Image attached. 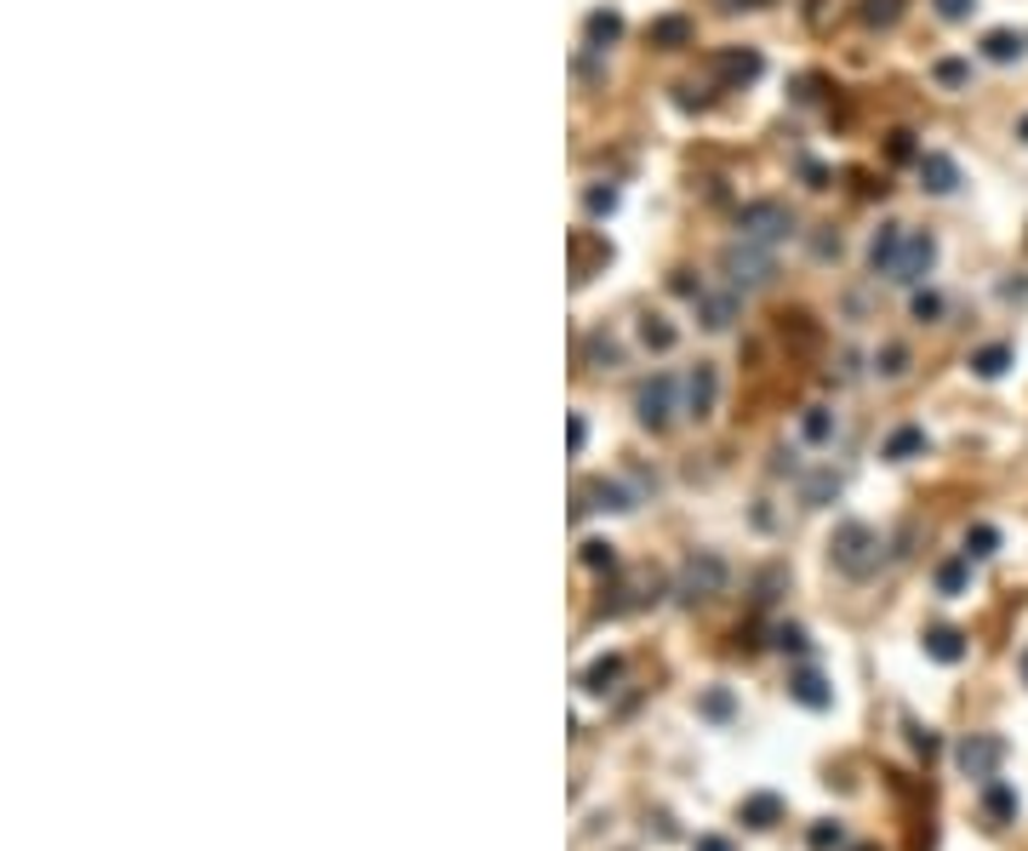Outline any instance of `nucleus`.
<instances>
[{"label":"nucleus","mask_w":1028,"mask_h":851,"mask_svg":"<svg viewBox=\"0 0 1028 851\" xmlns=\"http://www.w3.org/2000/svg\"><path fill=\"white\" fill-rule=\"evenodd\" d=\"M583 206H589L594 217H612V212H617V189H589Z\"/></svg>","instance_id":"obj_38"},{"label":"nucleus","mask_w":1028,"mask_h":851,"mask_svg":"<svg viewBox=\"0 0 1028 851\" xmlns=\"http://www.w3.org/2000/svg\"><path fill=\"white\" fill-rule=\"evenodd\" d=\"M983 806H989V817L994 823H1006V817H1017V794H1012V783H983Z\"/></svg>","instance_id":"obj_25"},{"label":"nucleus","mask_w":1028,"mask_h":851,"mask_svg":"<svg viewBox=\"0 0 1028 851\" xmlns=\"http://www.w3.org/2000/svg\"><path fill=\"white\" fill-rule=\"evenodd\" d=\"M697 714L714 720V725H732V720H737V697L725 692V686H709L704 697H697Z\"/></svg>","instance_id":"obj_22"},{"label":"nucleus","mask_w":1028,"mask_h":851,"mask_svg":"<svg viewBox=\"0 0 1028 851\" xmlns=\"http://www.w3.org/2000/svg\"><path fill=\"white\" fill-rule=\"evenodd\" d=\"M932 269H937V235H932V229H909V240H902V252H897L891 281H897V286H920Z\"/></svg>","instance_id":"obj_6"},{"label":"nucleus","mask_w":1028,"mask_h":851,"mask_svg":"<svg viewBox=\"0 0 1028 851\" xmlns=\"http://www.w3.org/2000/svg\"><path fill=\"white\" fill-rule=\"evenodd\" d=\"M932 74H937L943 86H966V81H971V63H966V58H943Z\"/></svg>","instance_id":"obj_35"},{"label":"nucleus","mask_w":1028,"mask_h":851,"mask_svg":"<svg viewBox=\"0 0 1028 851\" xmlns=\"http://www.w3.org/2000/svg\"><path fill=\"white\" fill-rule=\"evenodd\" d=\"M966 583H971V555L960 548V555H948L937 566V594H966Z\"/></svg>","instance_id":"obj_23"},{"label":"nucleus","mask_w":1028,"mask_h":851,"mask_svg":"<svg viewBox=\"0 0 1028 851\" xmlns=\"http://www.w3.org/2000/svg\"><path fill=\"white\" fill-rule=\"evenodd\" d=\"M714 406H720V371H714V361H697L686 371V412L704 423V417H714Z\"/></svg>","instance_id":"obj_9"},{"label":"nucleus","mask_w":1028,"mask_h":851,"mask_svg":"<svg viewBox=\"0 0 1028 851\" xmlns=\"http://www.w3.org/2000/svg\"><path fill=\"white\" fill-rule=\"evenodd\" d=\"M881 532L874 525H863V520H846V525H835V543H829V560H835V571L840 578H851V583H869L874 571H881Z\"/></svg>","instance_id":"obj_1"},{"label":"nucleus","mask_w":1028,"mask_h":851,"mask_svg":"<svg viewBox=\"0 0 1028 851\" xmlns=\"http://www.w3.org/2000/svg\"><path fill=\"white\" fill-rule=\"evenodd\" d=\"M902 240H909V223H881V229H874V240H869V269H874V274H886V281H891Z\"/></svg>","instance_id":"obj_11"},{"label":"nucleus","mask_w":1028,"mask_h":851,"mask_svg":"<svg viewBox=\"0 0 1028 851\" xmlns=\"http://www.w3.org/2000/svg\"><path fill=\"white\" fill-rule=\"evenodd\" d=\"M920 452H925V429H920V423H902V429H891L886 446H881V458H891V463H909Z\"/></svg>","instance_id":"obj_15"},{"label":"nucleus","mask_w":1028,"mask_h":851,"mask_svg":"<svg viewBox=\"0 0 1028 851\" xmlns=\"http://www.w3.org/2000/svg\"><path fill=\"white\" fill-rule=\"evenodd\" d=\"M686 35H692L686 17H658V23H651V40H658V46H681Z\"/></svg>","instance_id":"obj_32"},{"label":"nucleus","mask_w":1028,"mask_h":851,"mask_svg":"<svg viewBox=\"0 0 1028 851\" xmlns=\"http://www.w3.org/2000/svg\"><path fill=\"white\" fill-rule=\"evenodd\" d=\"M743 823H748V829H771V823H783V794H748L743 800Z\"/></svg>","instance_id":"obj_20"},{"label":"nucleus","mask_w":1028,"mask_h":851,"mask_svg":"<svg viewBox=\"0 0 1028 851\" xmlns=\"http://www.w3.org/2000/svg\"><path fill=\"white\" fill-rule=\"evenodd\" d=\"M925 658H932V663H960L966 658V635L948 629V623H943V629H925Z\"/></svg>","instance_id":"obj_16"},{"label":"nucleus","mask_w":1028,"mask_h":851,"mask_svg":"<svg viewBox=\"0 0 1028 851\" xmlns=\"http://www.w3.org/2000/svg\"><path fill=\"white\" fill-rule=\"evenodd\" d=\"M725 578H732V571H725V560L714 555V548H697V555L681 566V594L686 600H709V594L725 589Z\"/></svg>","instance_id":"obj_7"},{"label":"nucleus","mask_w":1028,"mask_h":851,"mask_svg":"<svg viewBox=\"0 0 1028 851\" xmlns=\"http://www.w3.org/2000/svg\"><path fill=\"white\" fill-rule=\"evenodd\" d=\"M674 338H681V332H674L663 315H646V320H640V343H646V348H658V355H669Z\"/></svg>","instance_id":"obj_26"},{"label":"nucleus","mask_w":1028,"mask_h":851,"mask_svg":"<svg viewBox=\"0 0 1028 851\" xmlns=\"http://www.w3.org/2000/svg\"><path fill=\"white\" fill-rule=\"evenodd\" d=\"M583 355H589L594 366H617V361H623V343H617V338H606V332H589Z\"/></svg>","instance_id":"obj_29"},{"label":"nucleus","mask_w":1028,"mask_h":851,"mask_svg":"<svg viewBox=\"0 0 1028 851\" xmlns=\"http://www.w3.org/2000/svg\"><path fill=\"white\" fill-rule=\"evenodd\" d=\"M737 240H755L766 252H777V246L794 240V212L783 200H755V206L737 212Z\"/></svg>","instance_id":"obj_3"},{"label":"nucleus","mask_w":1028,"mask_h":851,"mask_svg":"<svg viewBox=\"0 0 1028 851\" xmlns=\"http://www.w3.org/2000/svg\"><path fill=\"white\" fill-rule=\"evenodd\" d=\"M840 840H846V835H840V823H817V829L806 835V846H812V851H835Z\"/></svg>","instance_id":"obj_36"},{"label":"nucleus","mask_w":1028,"mask_h":851,"mask_svg":"<svg viewBox=\"0 0 1028 851\" xmlns=\"http://www.w3.org/2000/svg\"><path fill=\"white\" fill-rule=\"evenodd\" d=\"M725 12H737V7H766V0H720Z\"/></svg>","instance_id":"obj_43"},{"label":"nucleus","mask_w":1028,"mask_h":851,"mask_svg":"<svg viewBox=\"0 0 1028 851\" xmlns=\"http://www.w3.org/2000/svg\"><path fill=\"white\" fill-rule=\"evenodd\" d=\"M720 274H725L732 292H760L777 274V252H766V246H755V240H732L720 252Z\"/></svg>","instance_id":"obj_2"},{"label":"nucleus","mask_w":1028,"mask_h":851,"mask_svg":"<svg viewBox=\"0 0 1028 851\" xmlns=\"http://www.w3.org/2000/svg\"><path fill=\"white\" fill-rule=\"evenodd\" d=\"M835 497H840V474L835 469H817V474L800 481V504L806 509H823V504H835Z\"/></svg>","instance_id":"obj_18"},{"label":"nucleus","mask_w":1028,"mask_h":851,"mask_svg":"<svg viewBox=\"0 0 1028 851\" xmlns=\"http://www.w3.org/2000/svg\"><path fill=\"white\" fill-rule=\"evenodd\" d=\"M771 640H777V652H794V658H806V629H800V623H777L771 629Z\"/></svg>","instance_id":"obj_31"},{"label":"nucleus","mask_w":1028,"mask_h":851,"mask_svg":"<svg viewBox=\"0 0 1028 851\" xmlns=\"http://www.w3.org/2000/svg\"><path fill=\"white\" fill-rule=\"evenodd\" d=\"M874 371H881V378H902V371H909V348H902V343L874 348Z\"/></svg>","instance_id":"obj_28"},{"label":"nucleus","mask_w":1028,"mask_h":851,"mask_svg":"<svg viewBox=\"0 0 1028 851\" xmlns=\"http://www.w3.org/2000/svg\"><path fill=\"white\" fill-rule=\"evenodd\" d=\"M966 555H971V560L1000 555V532H994V525H971V532H966Z\"/></svg>","instance_id":"obj_30"},{"label":"nucleus","mask_w":1028,"mask_h":851,"mask_svg":"<svg viewBox=\"0 0 1028 851\" xmlns=\"http://www.w3.org/2000/svg\"><path fill=\"white\" fill-rule=\"evenodd\" d=\"M858 17L869 23V29H891V23L902 17V0H863Z\"/></svg>","instance_id":"obj_27"},{"label":"nucleus","mask_w":1028,"mask_h":851,"mask_svg":"<svg viewBox=\"0 0 1028 851\" xmlns=\"http://www.w3.org/2000/svg\"><path fill=\"white\" fill-rule=\"evenodd\" d=\"M681 378H674V371H651V378L635 389V417H640V429H651V435H658V429H669V423H674V412H686L681 406Z\"/></svg>","instance_id":"obj_4"},{"label":"nucleus","mask_w":1028,"mask_h":851,"mask_svg":"<svg viewBox=\"0 0 1028 851\" xmlns=\"http://www.w3.org/2000/svg\"><path fill=\"white\" fill-rule=\"evenodd\" d=\"M909 309H914V320H920V327H937V320H943V297H937V292H920V286H914V304H909Z\"/></svg>","instance_id":"obj_33"},{"label":"nucleus","mask_w":1028,"mask_h":851,"mask_svg":"<svg viewBox=\"0 0 1028 851\" xmlns=\"http://www.w3.org/2000/svg\"><path fill=\"white\" fill-rule=\"evenodd\" d=\"M692 851H732V840H725V835H697Z\"/></svg>","instance_id":"obj_40"},{"label":"nucleus","mask_w":1028,"mask_h":851,"mask_svg":"<svg viewBox=\"0 0 1028 851\" xmlns=\"http://www.w3.org/2000/svg\"><path fill=\"white\" fill-rule=\"evenodd\" d=\"M891 155H897V161H914V143H909V132H897V138H891Z\"/></svg>","instance_id":"obj_41"},{"label":"nucleus","mask_w":1028,"mask_h":851,"mask_svg":"<svg viewBox=\"0 0 1028 851\" xmlns=\"http://www.w3.org/2000/svg\"><path fill=\"white\" fill-rule=\"evenodd\" d=\"M1017 669H1023V681H1028V646H1023V658H1017Z\"/></svg>","instance_id":"obj_45"},{"label":"nucleus","mask_w":1028,"mask_h":851,"mask_svg":"<svg viewBox=\"0 0 1028 851\" xmlns=\"http://www.w3.org/2000/svg\"><path fill=\"white\" fill-rule=\"evenodd\" d=\"M760 74H766V58L755 46H725V52H714V81L720 86H755Z\"/></svg>","instance_id":"obj_8"},{"label":"nucleus","mask_w":1028,"mask_h":851,"mask_svg":"<svg viewBox=\"0 0 1028 851\" xmlns=\"http://www.w3.org/2000/svg\"><path fill=\"white\" fill-rule=\"evenodd\" d=\"M789 697H794L800 709H812V714H823V709H835V686L823 681L817 669H800L794 681H789Z\"/></svg>","instance_id":"obj_13"},{"label":"nucleus","mask_w":1028,"mask_h":851,"mask_svg":"<svg viewBox=\"0 0 1028 851\" xmlns=\"http://www.w3.org/2000/svg\"><path fill=\"white\" fill-rule=\"evenodd\" d=\"M1028 52V35H1017V29H989L983 35V58L989 63H1017Z\"/></svg>","instance_id":"obj_17"},{"label":"nucleus","mask_w":1028,"mask_h":851,"mask_svg":"<svg viewBox=\"0 0 1028 851\" xmlns=\"http://www.w3.org/2000/svg\"><path fill=\"white\" fill-rule=\"evenodd\" d=\"M697 320H704V332H732V320H737V309H743V292H714V286H704L697 292Z\"/></svg>","instance_id":"obj_10"},{"label":"nucleus","mask_w":1028,"mask_h":851,"mask_svg":"<svg viewBox=\"0 0 1028 851\" xmlns=\"http://www.w3.org/2000/svg\"><path fill=\"white\" fill-rule=\"evenodd\" d=\"M920 189L925 194H955L960 189V166L943 155V149H925L920 155Z\"/></svg>","instance_id":"obj_12"},{"label":"nucleus","mask_w":1028,"mask_h":851,"mask_svg":"<svg viewBox=\"0 0 1028 851\" xmlns=\"http://www.w3.org/2000/svg\"><path fill=\"white\" fill-rule=\"evenodd\" d=\"M583 440H589V423H583L578 412H571V458H578V452H583Z\"/></svg>","instance_id":"obj_39"},{"label":"nucleus","mask_w":1028,"mask_h":851,"mask_svg":"<svg viewBox=\"0 0 1028 851\" xmlns=\"http://www.w3.org/2000/svg\"><path fill=\"white\" fill-rule=\"evenodd\" d=\"M955 760H960L966 778L994 783V778H1000V766H1006V737H994V732H971V737L955 748Z\"/></svg>","instance_id":"obj_5"},{"label":"nucleus","mask_w":1028,"mask_h":851,"mask_svg":"<svg viewBox=\"0 0 1028 851\" xmlns=\"http://www.w3.org/2000/svg\"><path fill=\"white\" fill-rule=\"evenodd\" d=\"M932 7H937L943 23H966V17L977 12V0H932Z\"/></svg>","instance_id":"obj_37"},{"label":"nucleus","mask_w":1028,"mask_h":851,"mask_svg":"<svg viewBox=\"0 0 1028 851\" xmlns=\"http://www.w3.org/2000/svg\"><path fill=\"white\" fill-rule=\"evenodd\" d=\"M583 566H594V571H612V566H617L612 543H606V537H589V543H583Z\"/></svg>","instance_id":"obj_34"},{"label":"nucleus","mask_w":1028,"mask_h":851,"mask_svg":"<svg viewBox=\"0 0 1028 851\" xmlns=\"http://www.w3.org/2000/svg\"><path fill=\"white\" fill-rule=\"evenodd\" d=\"M1017 138H1023V143H1028V115H1023V120H1017Z\"/></svg>","instance_id":"obj_44"},{"label":"nucleus","mask_w":1028,"mask_h":851,"mask_svg":"<svg viewBox=\"0 0 1028 851\" xmlns=\"http://www.w3.org/2000/svg\"><path fill=\"white\" fill-rule=\"evenodd\" d=\"M914 748H920V755H937V737H932V732H920V725H914Z\"/></svg>","instance_id":"obj_42"},{"label":"nucleus","mask_w":1028,"mask_h":851,"mask_svg":"<svg viewBox=\"0 0 1028 851\" xmlns=\"http://www.w3.org/2000/svg\"><path fill=\"white\" fill-rule=\"evenodd\" d=\"M617 35H623V12H606V7H600V12L583 17V40L594 46V52H606Z\"/></svg>","instance_id":"obj_19"},{"label":"nucleus","mask_w":1028,"mask_h":851,"mask_svg":"<svg viewBox=\"0 0 1028 851\" xmlns=\"http://www.w3.org/2000/svg\"><path fill=\"white\" fill-rule=\"evenodd\" d=\"M971 378H983V383H994V378H1006V366H1012V343H983V348H971Z\"/></svg>","instance_id":"obj_14"},{"label":"nucleus","mask_w":1028,"mask_h":851,"mask_svg":"<svg viewBox=\"0 0 1028 851\" xmlns=\"http://www.w3.org/2000/svg\"><path fill=\"white\" fill-rule=\"evenodd\" d=\"M617 681H623V658H594V663L583 669V692H589V697H606Z\"/></svg>","instance_id":"obj_21"},{"label":"nucleus","mask_w":1028,"mask_h":851,"mask_svg":"<svg viewBox=\"0 0 1028 851\" xmlns=\"http://www.w3.org/2000/svg\"><path fill=\"white\" fill-rule=\"evenodd\" d=\"M800 440H806V446H829L835 440V412L829 406H806V417H800Z\"/></svg>","instance_id":"obj_24"}]
</instances>
